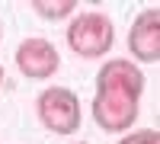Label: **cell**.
<instances>
[{
	"mask_svg": "<svg viewBox=\"0 0 160 144\" xmlns=\"http://www.w3.org/2000/svg\"><path fill=\"white\" fill-rule=\"evenodd\" d=\"M115 45V26L106 13H77L68 22V48L80 58H106Z\"/></svg>",
	"mask_w": 160,
	"mask_h": 144,
	"instance_id": "6da1fadb",
	"label": "cell"
},
{
	"mask_svg": "<svg viewBox=\"0 0 160 144\" xmlns=\"http://www.w3.org/2000/svg\"><path fill=\"white\" fill-rule=\"evenodd\" d=\"M35 112H38V122L51 135H74L80 132V122H83L80 96L71 87H45L35 99Z\"/></svg>",
	"mask_w": 160,
	"mask_h": 144,
	"instance_id": "7a4b0ae2",
	"label": "cell"
},
{
	"mask_svg": "<svg viewBox=\"0 0 160 144\" xmlns=\"http://www.w3.org/2000/svg\"><path fill=\"white\" fill-rule=\"evenodd\" d=\"M138 102H141V96L122 93V90H96V96L90 102V112H93V122L102 132L122 135V132H131L138 122V109H141Z\"/></svg>",
	"mask_w": 160,
	"mask_h": 144,
	"instance_id": "3957f363",
	"label": "cell"
},
{
	"mask_svg": "<svg viewBox=\"0 0 160 144\" xmlns=\"http://www.w3.org/2000/svg\"><path fill=\"white\" fill-rule=\"evenodd\" d=\"M16 67L29 80H48V77L58 74L61 55H58L55 42H48L42 35H32V38H22L16 48Z\"/></svg>",
	"mask_w": 160,
	"mask_h": 144,
	"instance_id": "277c9868",
	"label": "cell"
},
{
	"mask_svg": "<svg viewBox=\"0 0 160 144\" xmlns=\"http://www.w3.org/2000/svg\"><path fill=\"white\" fill-rule=\"evenodd\" d=\"M128 51L135 58V64L138 61L141 64H154L160 58V10L157 7H148V10H141L135 16V22L128 29Z\"/></svg>",
	"mask_w": 160,
	"mask_h": 144,
	"instance_id": "5b68a950",
	"label": "cell"
},
{
	"mask_svg": "<svg viewBox=\"0 0 160 144\" xmlns=\"http://www.w3.org/2000/svg\"><path fill=\"white\" fill-rule=\"evenodd\" d=\"M96 90H122V93L141 96L144 93V74L135 61L112 58L96 71Z\"/></svg>",
	"mask_w": 160,
	"mask_h": 144,
	"instance_id": "8992f818",
	"label": "cell"
},
{
	"mask_svg": "<svg viewBox=\"0 0 160 144\" xmlns=\"http://www.w3.org/2000/svg\"><path fill=\"white\" fill-rule=\"evenodd\" d=\"M32 7L42 19H64V16H74L77 0H35Z\"/></svg>",
	"mask_w": 160,
	"mask_h": 144,
	"instance_id": "52a82bcc",
	"label": "cell"
},
{
	"mask_svg": "<svg viewBox=\"0 0 160 144\" xmlns=\"http://www.w3.org/2000/svg\"><path fill=\"white\" fill-rule=\"evenodd\" d=\"M115 144H160V135L154 128H141V132H125Z\"/></svg>",
	"mask_w": 160,
	"mask_h": 144,
	"instance_id": "ba28073f",
	"label": "cell"
},
{
	"mask_svg": "<svg viewBox=\"0 0 160 144\" xmlns=\"http://www.w3.org/2000/svg\"><path fill=\"white\" fill-rule=\"evenodd\" d=\"M0 87H3V64H0Z\"/></svg>",
	"mask_w": 160,
	"mask_h": 144,
	"instance_id": "9c48e42d",
	"label": "cell"
},
{
	"mask_svg": "<svg viewBox=\"0 0 160 144\" xmlns=\"http://www.w3.org/2000/svg\"><path fill=\"white\" fill-rule=\"evenodd\" d=\"M77 144H87V141H77Z\"/></svg>",
	"mask_w": 160,
	"mask_h": 144,
	"instance_id": "30bf717a",
	"label": "cell"
},
{
	"mask_svg": "<svg viewBox=\"0 0 160 144\" xmlns=\"http://www.w3.org/2000/svg\"><path fill=\"white\" fill-rule=\"evenodd\" d=\"M0 35H3V32H0Z\"/></svg>",
	"mask_w": 160,
	"mask_h": 144,
	"instance_id": "8fae6325",
	"label": "cell"
}]
</instances>
